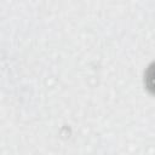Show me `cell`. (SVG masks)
Segmentation results:
<instances>
[{
    "mask_svg": "<svg viewBox=\"0 0 155 155\" xmlns=\"http://www.w3.org/2000/svg\"><path fill=\"white\" fill-rule=\"evenodd\" d=\"M154 76H155V75H154ZM153 85H154V86H155V79H154V82H153Z\"/></svg>",
    "mask_w": 155,
    "mask_h": 155,
    "instance_id": "6da1fadb",
    "label": "cell"
}]
</instances>
